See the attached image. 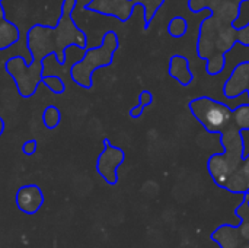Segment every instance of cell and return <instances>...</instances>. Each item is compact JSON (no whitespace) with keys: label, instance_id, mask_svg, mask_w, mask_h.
Wrapping results in <instances>:
<instances>
[{"label":"cell","instance_id":"obj_1","mask_svg":"<svg viewBox=\"0 0 249 248\" xmlns=\"http://www.w3.org/2000/svg\"><path fill=\"white\" fill-rule=\"evenodd\" d=\"M76 3L77 0H64L61 3L60 18L54 26L38 23L29 28L26 35V47L31 54L29 64L22 56H13L6 61L4 69L22 98H31L41 85L45 57L54 54L57 61L64 64L69 47L86 50V35L73 19Z\"/></svg>","mask_w":249,"mask_h":248},{"label":"cell","instance_id":"obj_2","mask_svg":"<svg viewBox=\"0 0 249 248\" xmlns=\"http://www.w3.org/2000/svg\"><path fill=\"white\" fill-rule=\"evenodd\" d=\"M120 47L118 35L114 31H107L102 35L101 44L95 48H86L83 57L70 69V76L76 85L83 89L92 88V75L101 67H108L114 61V54Z\"/></svg>","mask_w":249,"mask_h":248},{"label":"cell","instance_id":"obj_3","mask_svg":"<svg viewBox=\"0 0 249 248\" xmlns=\"http://www.w3.org/2000/svg\"><path fill=\"white\" fill-rule=\"evenodd\" d=\"M163 1L165 0H90L86 4V10L117 18L120 22H127L133 9L140 4L144 10V28L147 29Z\"/></svg>","mask_w":249,"mask_h":248},{"label":"cell","instance_id":"obj_4","mask_svg":"<svg viewBox=\"0 0 249 248\" xmlns=\"http://www.w3.org/2000/svg\"><path fill=\"white\" fill-rule=\"evenodd\" d=\"M190 108L209 132H222L232 120L231 108L210 98H198L190 104Z\"/></svg>","mask_w":249,"mask_h":248},{"label":"cell","instance_id":"obj_5","mask_svg":"<svg viewBox=\"0 0 249 248\" xmlns=\"http://www.w3.org/2000/svg\"><path fill=\"white\" fill-rule=\"evenodd\" d=\"M125 159V153L123 149L114 146L109 143V140H104V151L99 153L98 161H96V171L99 174V177L114 186L118 181V168L120 165L124 162Z\"/></svg>","mask_w":249,"mask_h":248},{"label":"cell","instance_id":"obj_6","mask_svg":"<svg viewBox=\"0 0 249 248\" xmlns=\"http://www.w3.org/2000/svg\"><path fill=\"white\" fill-rule=\"evenodd\" d=\"M15 200L20 212L35 215L44 205V193L36 184H26L18 190Z\"/></svg>","mask_w":249,"mask_h":248},{"label":"cell","instance_id":"obj_7","mask_svg":"<svg viewBox=\"0 0 249 248\" xmlns=\"http://www.w3.org/2000/svg\"><path fill=\"white\" fill-rule=\"evenodd\" d=\"M245 89H249V63L239 64L225 85V95L228 98L239 96Z\"/></svg>","mask_w":249,"mask_h":248},{"label":"cell","instance_id":"obj_8","mask_svg":"<svg viewBox=\"0 0 249 248\" xmlns=\"http://www.w3.org/2000/svg\"><path fill=\"white\" fill-rule=\"evenodd\" d=\"M169 75L175 77L182 85H188L193 80V73L190 72L188 60L184 56H174L169 63Z\"/></svg>","mask_w":249,"mask_h":248},{"label":"cell","instance_id":"obj_9","mask_svg":"<svg viewBox=\"0 0 249 248\" xmlns=\"http://www.w3.org/2000/svg\"><path fill=\"white\" fill-rule=\"evenodd\" d=\"M61 123V113L55 105H48L42 111V124L47 129H55Z\"/></svg>","mask_w":249,"mask_h":248},{"label":"cell","instance_id":"obj_10","mask_svg":"<svg viewBox=\"0 0 249 248\" xmlns=\"http://www.w3.org/2000/svg\"><path fill=\"white\" fill-rule=\"evenodd\" d=\"M41 83L54 94H63L66 91V85H64L63 79L60 76H55V75H48V76L44 75Z\"/></svg>","mask_w":249,"mask_h":248},{"label":"cell","instance_id":"obj_11","mask_svg":"<svg viewBox=\"0 0 249 248\" xmlns=\"http://www.w3.org/2000/svg\"><path fill=\"white\" fill-rule=\"evenodd\" d=\"M232 118H235V123L239 129L249 130V104H244L238 107L232 113Z\"/></svg>","mask_w":249,"mask_h":248},{"label":"cell","instance_id":"obj_12","mask_svg":"<svg viewBox=\"0 0 249 248\" xmlns=\"http://www.w3.org/2000/svg\"><path fill=\"white\" fill-rule=\"evenodd\" d=\"M187 28H188V23H187L185 18H182V16H175V18L169 22V25H168V32H169V35H172V37H175V38H179V37L185 35Z\"/></svg>","mask_w":249,"mask_h":248},{"label":"cell","instance_id":"obj_13","mask_svg":"<svg viewBox=\"0 0 249 248\" xmlns=\"http://www.w3.org/2000/svg\"><path fill=\"white\" fill-rule=\"evenodd\" d=\"M36 148H38L36 140H28V142H25V143H23L22 151H23V153H25V155L31 156V155H34V153L36 152Z\"/></svg>","mask_w":249,"mask_h":248},{"label":"cell","instance_id":"obj_14","mask_svg":"<svg viewBox=\"0 0 249 248\" xmlns=\"http://www.w3.org/2000/svg\"><path fill=\"white\" fill-rule=\"evenodd\" d=\"M241 143L244 148V156H249V130H242L241 133Z\"/></svg>","mask_w":249,"mask_h":248},{"label":"cell","instance_id":"obj_15","mask_svg":"<svg viewBox=\"0 0 249 248\" xmlns=\"http://www.w3.org/2000/svg\"><path fill=\"white\" fill-rule=\"evenodd\" d=\"M152 101H153V96H152V94H150L149 91H143V92L139 95V104H140L142 107H146V105L152 104Z\"/></svg>","mask_w":249,"mask_h":248},{"label":"cell","instance_id":"obj_16","mask_svg":"<svg viewBox=\"0 0 249 248\" xmlns=\"http://www.w3.org/2000/svg\"><path fill=\"white\" fill-rule=\"evenodd\" d=\"M238 38H239V42H242V44H245V45H249V23L245 28L239 29Z\"/></svg>","mask_w":249,"mask_h":248},{"label":"cell","instance_id":"obj_17","mask_svg":"<svg viewBox=\"0 0 249 248\" xmlns=\"http://www.w3.org/2000/svg\"><path fill=\"white\" fill-rule=\"evenodd\" d=\"M143 111H144V107H142V105L139 104V105H136L134 108H131L130 115H131V117H134V118H137V117H140V115L143 114Z\"/></svg>","mask_w":249,"mask_h":248},{"label":"cell","instance_id":"obj_18","mask_svg":"<svg viewBox=\"0 0 249 248\" xmlns=\"http://www.w3.org/2000/svg\"><path fill=\"white\" fill-rule=\"evenodd\" d=\"M242 174H244V175H245V177H247V178L249 180V159H248V162L245 164V167L242 168Z\"/></svg>","mask_w":249,"mask_h":248},{"label":"cell","instance_id":"obj_19","mask_svg":"<svg viewBox=\"0 0 249 248\" xmlns=\"http://www.w3.org/2000/svg\"><path fill=\"white\" fill-rule=\"evenodd\" d=\"M4 133V121H3V118L0 117V136Z\"/></svg>","mask_w":249,"mask_h":248},{"label":"cell","instance_id":"obj_20","mask_svg":"<svg viewBox=\"0 0 249 248\" xmlns=\"http://www.w3.org/2000/svg\"><path fill=\"white\" fill-rule=\"evenodd\" d=\"M241 248H249V244H245V246H242Z\"/></svg>","mask_w":249,"mask_h":248},{"label":"cell","instance_id":"obj_21","mask_svg":"<svg viewBox=\"0 0 249 248\" xmlns=\"http://www.w3.org/2000/svg\"><path fill=\"white\" fill-rule=\"evenodd\" d=\"M248 98H249V89H248Z\"/></svg>","mask_w":249,"mask_h":248},{"label":"cell","instance_id":"obj_22","mask_svg":"<svg viewBox=\"0 0 249 248\" xmlns=\"http://www.w3.org/2000/svg\"><path fill=\"white\" fill-rule=\"evenodd\" d=\"M0 1H3V0H0Z\"/></svg>","mask_w":249,"mask_h":248}]
</instances>
